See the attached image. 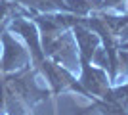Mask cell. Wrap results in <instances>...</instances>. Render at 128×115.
Instances as JSON below:
<instances>
[{"mask_svg": "<svg viewBox=\"0 0 128 115\" xmlns=\"http://www.w3.org/2000/svg\"><path fill=\"white\" fill-rule=\"evenodd\" d=\"M2 44H4V52L0 60V73H14L29 67L31 54L29 50H25L23 44L16 42L10 33H2Z\"/></svg>", "mask_w": 128, "mask_h": 115, "instance_id": "6da1fadb", "label": "cell"}]
</instances>
